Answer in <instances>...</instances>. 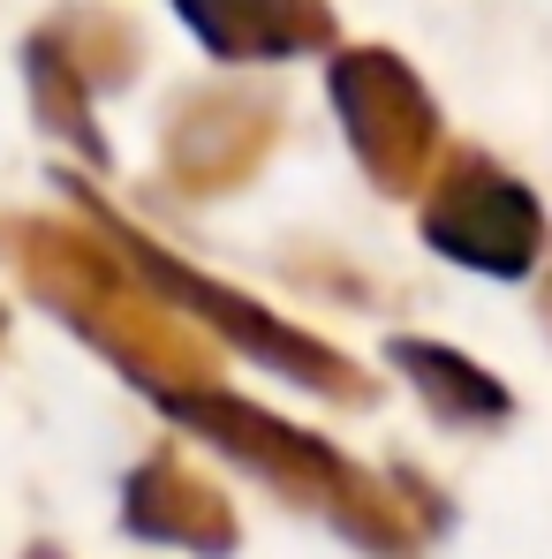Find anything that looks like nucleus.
Returning a JSON list of instances; mask_svg holds the SVG:
<instances>
[{
	"instance_id": "obj_1",
	"label": "nucleus",
	"mask_w": 552,
	"mask_h": 559,
	"mask_svg": "<svg viewBox=\"0 0 552 559\" xmlns=\"http://www.w3.org/2000/svg\"><path fill=\"white\" fill-rule=\"evenodd\" d=\"M0 258L23 273L38 302H54L92 348L152 393L204 385V348L144 280L121 265V250L84 219H0Z\"/></svg>"
},
{
	"instance_id": "obj_2",
	"label": "nucleus",
	"mask_w": 552,
	"mask_h": 559,
	"mask_svg": "<svg viewBox=\"0 0 552 559\" xmlns=\"http://www.w3.org/2000/svg\"><path fill=\"white\" fill-rule=\"evenodd\" d=\"M152 401H160L183 431H197L204 447H220L227 462H243V468H258L266 484H280L295 507L326 514L341 537L371 545L378 559H416L424 530L401 522V491L378 484L371 468H356L341 447H326V439L280 424V416L258 408V401L220 393V385H183V393H152Z\"/></svg>"
},
{
	"instance_id": "obj_3",
	"label": "nucleus",
	"mask_w": 552,
	"mask_h": 559,
	"mask_svg": "<svg viewBox=\"0 0 552 559\" xmlns=\"http://www.w3.org/2000/svg\"><path fill=\"white\" fill-rule=\"evenodd\" d=\"M69 189L84 197L92 227L106 235V242H114V250H121V265H129V273L144 280V287H152V295H160V302H167L175 318H197V325H212V333H220L227 348L258 356L266 371L295 378V385H310V393H326V401H349V408H364L371 393H378V385H371V378L356 371V364H349L341 348L310 341L303 325H287V318H273L266 302H250V295H235V287L204 280L197 265H183L175 250H160L152 235H137V227H129L121 212H106V204H98V197H92L84 182H69Z\"/></svg>"
},
{
	"instance_id": "obj_4",
	"label": "nucleus",
	"mask_w": 552,
	"mask_h": 559,
	"mask_svg": "<svg viewBox=\"0 0 552 559\" xmlns=\"http://www.w3.org/2000/svg\"><path fill=\"white\" fill-rule=\"evenodd\" d=\"M424 242L439 258H455L469 273H492V280H515L538 265L545 250V212L538 197L500 175L492 159H455L439 182H432V204H424Z\"/></svg>"
},
{
	"instance_id": "obj_5",
	"label": "nucleus",
	"mask_w": 552,
	"mask_h": 559,
	"mask_svg": "<svg viewBox=\"0 0 552 559\" xmlns=\"http://www.w3.org/2000/svg\"><path fill=\"white\" fill-rule=\"evenodd\" d=\"M333 98H341V121L356 136V159L371 167L378 189H416V175L432 167V98L409 84L401 61H378V53H356L341 61L333 76Z\"/></svg>"
},
{
	"instance_id": "obj_6",
	"label": "nucleus",
	"mask_w": 552,
	"mask_h": 559,
	"mask_svg": "<svg viewBox=\"0 0 552 559\" xmlns=\"http://www.w3.org/2000/svg\"><path fill=\"white\" fill-rule=\"evenodd\" d=\"M121 522H129L144 545H183V552H235V537H243L235 507H227L175 447H160L152 462L129 468Z\"/></svg>"
},
{
	"instance_id": "obj_7",
	"label": "nucleus",
	"mask_w": 552,
	"mask_h": 559,
	"mask_svg": "<svg viewBox=\"0 0 552 559\" xmlns=\"http://www.w3.org/2000/svg\"><path fill=\"white\" fill-rule=\"evenodd\" d=\"M386 356H394V371L409 378L447 424H500V416L515 408V393H507L492 371H477V364H469L461 348H447V341H416V333H401Z\"/></svg>"
},
{
	"instance_id": "obj_8",
	"label": "nucleus",
	"mask_w": 552,
	"mask_h": 559,
	"mask_svg": "<svg viewBox=\"0 0 552 559\" xmlns=\"http://www.w3.org/2000/svg\"><path fill=\"white\" fill-rule=\"evenodd\" d=\"M183 8L220 53H287V46H303V31L280 23L273 0H183Z\"/></svg>"
},
{
	"instance_id": "obj_9",
	"label": "nucleus",
	"mask_w": 552,
	"mask_h": 559,
	"mask_svg": "<svg viewBox=\"0 0 552 559\" xmlns=\"http://www.w3.org/2000/svg\"><path fill=\"white\" fill-rule=\"evenodd\" d=\"M545 310H552V287H545Z\"/></svg>"
},
{
	"instance_id": "obj_10",
	"label": "nucleus",
	"mask_w": 552,
	"mask_h": 559,
	"mask_svg": "<svg viewBox=\"0 0 552 559\" xmlns=\"http://www.w3.org/2000/svg\"><path fill=\"white\" fill-rule=\"evenodd\" d=\"M0 333H8V318H0Z\"/></svg>"
}]
</instances>
